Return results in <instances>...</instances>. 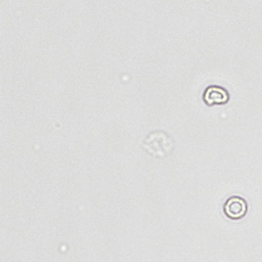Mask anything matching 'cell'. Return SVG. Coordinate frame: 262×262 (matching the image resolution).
I'll list each match as a JSON object with an SVG mask.
<instances>
[{"mask_svg":"<svg viewBox=\"0 0 262 262\" xmlns=\"http://www.w3.org/2000/svg\"><path fill=\"white\" fill-rule=\"evenodd\" d=\"M229 99L228 92L223 88L210 86L204 93V100L207 104H223L226 103Z\"/></svg>","mask_w":262,"mask_h":262,"instance_id":"obj_3","label":"cell"},{"mask_svg":"<svg viewBox=\"0 0 262 262\" xmlns=\"http://www.w3.org/2000/svg\"><path fill=\"white\" fill-rule=\"evenodd\" d=\"M141 146L144 152L152 157L164 159L174 151L175 142L168 133L155 130L146 136Z\"/></svg>","mask_w":262,"mask_h":262,"instance_id":"obj_1","label":"cell"},{"mask_svg":"<svg viewBox=\"0 0 262 262\" xmlns=\"http://www.w3.org/2000/svg\"><path fill=\"white\" fill-rule=\"evenodd\" d=\"M247 212L246 202L239 196H232L224 205V213L230 219H242Z\"/></svg>","mask_w":262,"mask_h":262,"instance_id":"obj_2","label":"cell"}]
</instances>
